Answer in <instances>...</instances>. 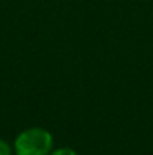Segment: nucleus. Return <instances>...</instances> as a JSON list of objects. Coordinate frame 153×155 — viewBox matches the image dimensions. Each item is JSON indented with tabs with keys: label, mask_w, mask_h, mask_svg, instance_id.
Wrapping results in <instances>:
<instances>
[{
	"label": "nucleus",
	"mask_w": 153,
	"mask_h": 155,
	"mask_svg": "<svg viewBox=\"0 0 153 155\" xmlns=\"http://www.w3.org/2000/svg\"><path fill=\"white\" fill-rule=\"evenodd\" d=\"M54 140L50 131L41 127L23 130L14 140L15 155H48L53 151Z\"/></svg>",
	"instance_id": "obj_1"
},
{
	"label": "nucleus",
	"mask_w": 153,
	"mask_h": 155,
	"mask_svg": "<svg viewBox=\"0 0 153 155\" xmlns=\"http://www.w3.org/2000/svg\"><path fill=\"white\" fill-rule=\"evenodd\" d=\"M0 155H14V148L3 139H0Z\"/></svg>",
	"instance_id": "obj_2"
},
{
	"label": "nucleus",
	"mask_w": 153,
	"mask_h": 155,
	"mask_svg": "<svg viewBox=\"0 0 153 155\" xmlns=\"http://www.w3.org/2000/svg\"><path fill=\"white\" fill-rule=\"evenodd\" d=\"M48 155H78L72 148H57L53 149Z\"/></svg>",
	"instance_id": "obj_3"
}]
</instances>
